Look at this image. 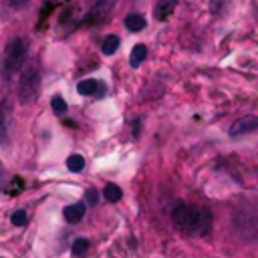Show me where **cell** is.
Returning a JSON list of instances; mask_svg holds the SVG:
<instances>
[{"label":"cell","instance_id":"3","mask_svg":"<svg viewBox=\"0 0 258 258\" xmlns=\"http://www.w3.org/2000/svg\"><path fill=\"white\" fill-rule=\"evenodd\" d=\"M171 222L177 230H181L185 234H194L196 224H198V208L187 206L183 202H177L173 212H171Z\"/></svg>","mask_w":258,"mask_h":258},{"label":"cell","instance_id":"12","mask_svg":"<svg viewBox=\"0 0 258 258\" xmlns=\"http://www.w3.org/2000/svg\"><path fill=\"white\" fill-rule=\"evenodd\" d=\"M145 58H147V46L145 44H135L133 50H131V56H129V64L133 69H137Z\"/></svg>","mask_w":258,"mask_h":258},{"label":"cell","instance_id":"10","mask_svg":"<svg viewBox=\"0 0 258 258\" xmlns=\"http://www.w3.org/2000/svg\"><path fill=\"white\" fill-rule=\"evenodd\" d=\"M175 6H177V0H157V4H155V18L157 20H167Z\"/></svg>","mask_w":258,"mask_h":258},{"label":"cell","instance_id":"19","mask_svg":"<svg viewBox=\"0 0 258 258\" xmlns=\"http://www.w3.org/2000/svg\"><path fill=\"white\" fill-rule=\"evenodd\" d=\"M208 8L212 14H218L224 8V0H208Z\"/></svg>","mask_w":258,"mask_h":258},{"label":"cell","instance_id":"20","mask_svg":"<svg viewBox=\"0 0 258 258\" xmlns=\"http://www.w3.org/2000/svg\"><path fill=\"white\" fill-rule=\"evenodd\" d=\"M87 202L91 204V206H97V202H99V191L97 189H87Z\"/></svg>","mask_w":258,"mask_h":258},{"label":"cell","instance_id":"7","mask_svg":"<svg viewBox=\"0 0 258 258\" xmlns=\"http://www.w3.org/2000/svg\"><path fill=\"white\" fill-rule=\"evenodd\" d=\"M77 91L81 95H105V83L103 81H97V79H85V81H79L77 85Z\"/></svg>","mask_w":258,"mask_h":258},{"label":"cell","instance_id":"15","mask_svg":"<svg viewBox=\"0 0 258 258\" xmlns=\"http://www.w3.org/2000/svg\"><path fill=\"white\" fill-rule=\"evenodd\" d=\"M119 36L117 34H109L105 40H103V44H101V50H103V54H113L117 48H119Z\"/></svg>","mask_w":258,"mask_h":258},{"label":"cell","instance_id":"23","mask_svg":"<svg viewBox=\"0 0 258 258\" xmlns=\"http://www.w3.org/2000/svg\"><path fill=\"white\" fill-rule=\"evenodd\" d=\"M4 187H6V177L0 173V189H4Z\"/></svg>","mask_w":258,"mask_h":258},{"label":"cell","instance_id":"8","mask_svg":"<svg viewBox=\"0 0 258 258\" xmlns=\"http://www.w3.org/2000/svg\"><path fill=\"white\" fill-rule=\"evenodd\" d=\"M212 230V212L208 208H198V224H196V234L206 236Z\"/></svg>","mask_w":258,"mask_h":258},{"label":"cell","instance_id":"18","mask_svg":"<svg viewBox=\"0 0 258 258\" xmlns=\"http://www.w3.org/2000/svg\"><path fill=\"white\" fill-rule=\"evenodd\" d=\"M50 107H52V111H54L56 115H62V113H67V103H64V99H62V97H52V101H50Z\"/></svg>","mask_w":258,"mask_h":258},{"label":"cell","instance_id":"9","mask_svg":"<svg viewBox=\"0 0 258 258\" xmlns=\"http://www.w3.org/2000/svg\"><path fill=\"white\" fill-rule=\"evenodd\" d=\"M85 212H87V208H85V204H81V202L71 204V206H67V208L62 210L64 220H67L69 224H77V222H81L83 216H85Z\"/></svg>","mask_w":258,"mask_h":258},{"label":"cell","instance_id":"4","mask_svg":"<svg viewBox=\"0 0 258 258\" xmlns=\"http://www.w3.org/2000/svg\"><path fill=\"white\" fill-rule=\"evenodd\" d=\"M14 135V103L12 99L0 101V145L8 147Z\"/></svg>","mask_w":258,"mask_h":258},{"label":"cell","instance_id":"16","mask_svg":"<svg viewBox=\"0 0 258 258\" xmlns=\"http://www.w3.org/2000/svg\"><path fill=\"white\" fill-rule=\"evenodd\" d=\"M10 222H12L14 226L22 228V226H26V224H28V214H26L24 210H16V212L10 216Z\"/></svg>","mask_w":258,"mask_h":258},{"label":"cell","instance_id":"17","mask_svg":"<svg viewBox=\"0 0 258 258\" xmlns=\"http://www.w3.org/2000/svg\"><path fill=\"white\" fill-rule=\"evenodd\" d=\"M87 248H89V240L79 238V240H75V242H73L71 252H73V256H81V254H85V252H87Z\"/></svg>","mask_w":258,"mask_h":258},{"label":"cell","instance_id":"22","mask_svg":"<svg viewBox=\"0 0 258 258\" xmlns=\"http://www.w3.org/2000/svg\"><path fill=\"white\" fill-rule=\"evenodd\" d=\"M133 127H135V129H133V135L137 137V135H139V121H133Z\"/></svg>","mask_w":258,"mask_h":258},{"label":"cell","instance_id":"11","mask_svg":"<svg viewBox=\"0 0 258 258\" xmlns=\"http://www.w3.org/2000/svg\"><path fill=\"white\" fill-rule=\"evenodd\" d=\"M145 24H147L145 22V16L139 14V12H131V14L125 16V28L129 32H139V30L145 28Z\"/></svg>","mask_w":258,"mask_h":258},{"label":"cell","instance_id":"14","mask_svg":"<svg viewBox=\"0 0 258 258\" xmlns=\"http://www.w3.org/2000/svg\"><path fill=\"white\" fill-rule=\"evenodd\" d=\"M67 167H69V171H73V173L83 171V169H85V159H83V155H79V153L69 155V157H67Z\"/></svg>","mask_w":258,"mask_h":258},{"label":"cell","instance_id":"13","mask_svg":"<svg viewBox=\"0 0 258 258\" xmlns=\"http://www.w3.org/2000/svg\"><path fill=\"white\" fill-rule=\"evenodd\" d=\"M121 196H123V189L117 185V183H107L105 185V189H103V198L107 200V202H119L121 200Z\"/></svg>","mask_w":258,"mask_h":258},{"label":"cell","instance_id":"21","mask_svg":"<svg viewBox=\"0 0 258 258\" xmlns=\"http://www.w3.org/2000/svg\"><path fill=\"white\" fill-rule=\"evenodd\" d=\"M8 4H10L12 8H16V10H18V8H24V6L28 4V0H8Z\"/></svg>","mask_w":258,"mask_h":258},{"label":"cell","instance_id":"1","mask_svg":"<svg viewBox=\"0 0 258 258\" xmlns=\"http://www.w3.org/2000/svg\"><path fill=\"white\" fill-rule=\"evenodd\" d=\"M24 58H26V40L20 38V36H16V38H12L6 44L4 52H2V60H0V73H2V77L6 81H10L20 71Z\"/></svg>","mask_w":258,"mask_h":258},{"label":"cell","instance_id":"5","mask_svg":"<svg viewBox=\"0 0 258 258\" xmlns=\"http://www.w3.org/2000/svg\"><path fill=\"white\" fill-rule=\"evenodd\" d=\"M254 129H258V117H256V115H244V117L236 119V121L230 125L228 133H230L232 137H238V135L250 133V131H254Z\"/></svg>","mask_w":258,"mask_h":258},{"label":"cell","instance_id":"6","mask_svg":"<svg viewBox=\"0 0 258 258\" xmlns=\"http://www.w3.org/2000/svg\"><path fill=\"white\" fill-rule=\"evenodd\" d=\"M115 4H117V0H97L87 20H91V22H101V20H105V18L111 14V10L115 8Z\"/></svg>","mask_w":258,"mask_h":258},{"label":"cell","instance_id":"2","mask_svg":"<svg viewBox=\"0 0 258 258\" xmlns=\"http://www.w3.org/2000/svg\"><path fill=\"white\" fill-rule=\"evenodd\" d=\"M40 93V73L36 64H28L18 81V101L22 105H30L36 101Z\"/></svg>","mask_w":258,"mask_h":258}]
</instances>
